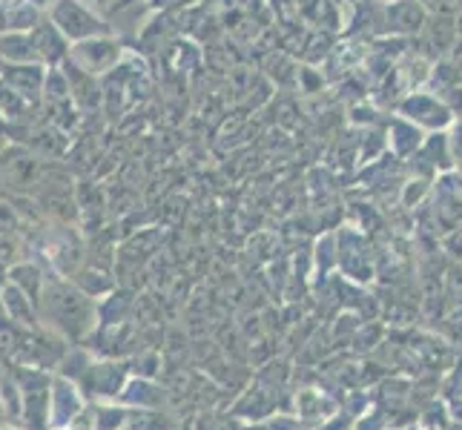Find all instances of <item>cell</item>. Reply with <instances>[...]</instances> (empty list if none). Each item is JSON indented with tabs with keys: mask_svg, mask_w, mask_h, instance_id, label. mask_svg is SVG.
Listing matches in <instances>:
<instances>
[]
</instances>
